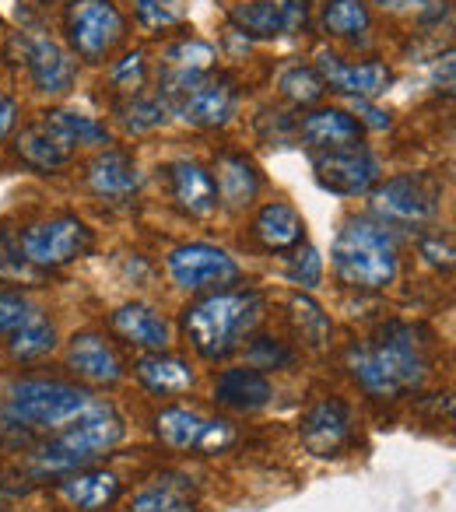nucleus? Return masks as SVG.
<instances>
[{
	"instance_id": "obj_21",
	"label": "nucleus",
	"mask_w": 456,
	"mask_h": 512,
	"mask_svg": "<svg viewBox=\"0 0 456 512\" xmlns=\"http://www.w3.org/2000/svg\"><path fill=\"white\" fill-rule=\"evenodd\" d=\"M253 235L271 253H292V249H299L306 242V221H302V214L292 204L271 200L253 218Z\"/></svg>"
},
{
	"instance_id": "obj_11",
	"label": "nucleus",
	"mask_w": 456,
	"mask_h": 512,
	"mask_svg": "<svg viewBox=\"0 0 456 512\" xmlns=\"http://www.w3.org/2000/svg\"><path fill=\"white\" fill-rule=\"evenodd\" d=\"M351 435H355V418H351V407L341 397H323L302 414L299 439L320 460L330 456H341L351 446Z\"/></svg>"
},
{
	"instance_id": "obj_43",
	"label": "nucleus",
	"mask_w": 456,
	"mask_h": 512,
	"mask_svg": "<svg viewBox=\"0 0 456 512\" xmlns=\"http://www.w3.org/2000/svg\"><path fill=\"white\" fill-rule=\"evenodd\" d=\"M29 432L32 428H25L8 407L0 404V442H4V446H25V442H29Z\"/></svg>"
},
{
	"instance_id": "obj_30",
	"label": "nucleus",
	"mask_w": 456,
	"mask_h": 512,
	"mask_svg": "<svg viewBox=\"0 0 456 512\" xmlns=\"http://www.w3.org/2000/svg\"><path fill=\"white\" fill-rule=\"evenodd\" d=\"M323 29L337 39H358L369 32L372 15L365 0H327L323 4Z\"/></svg>"
},
{
	"instance_id": "obj_37",
	"label": "nucleus",
	"mask_w": 456,
	"mask_h": 512,
	"mask_svg": "<svg viewBox=\"0 0 456 512\" xmlns=\"http://www.w3.org/2000/svg\"><path fill=\"white\" fill-rule=\"evenodd\" d=\"M134 15L141 22V29H172V25H183L186 8L183 0H134Z\"/></svg>"
},
{
	"instance_id": "obj_33",
	"label": "nucleus",
	"mask_w": 456,
	"mask_h": 512,
	"mask_svg": "<svg viewBox=\"0 0 456 512\" xmlns=\"http://www.w3.org/2000/svg\"><path fill=\"white\" fill-rule=\"evenodd\" d=\"M218 60L211 43L204 39H176L172 46H165V71L169 74H207Z\"/></svg>"
},
{
	"instance_id": "obj_29",
	"label": "nucleus",
	"mask_w": 456,
	"mask_h": 512,
	"mask_svg": "<svg viewBox=\"0 0 456 512\" xmlns=\"http://www.w3.org/2000/svg\"><path fill=\"white\" fill-rule=\"evenodd\" d=\"M53 344H57V330H53L50 316H46L43 309H36V313L8 337V351L15 362H36V358L50 355Z\"/></svg>"
},
{
	"instance_id": "obj_12",
	"label": "nucleus",
	"mask_w": 456,
	"mask_h": 512,
	"mask_svg": "<svg viewBox=\"0 0 456 512\" xmlns=\"http://www.w3.org/2000/svg\"><path fill=\"white\" fill-rule=\"evenodd\" d=\"M372 207L400 225H425L439 214V190L421 176H393L386 183H376Z\"/></svg>"
},
{
	"instance_id": "obj_7",
	"label": "nucleus",
	"mask_w": 456,
	"mask_h": 512,
	"mask_svg": "<svg viewBox=\"0 0 456 512\" xmlns=\"http://www.w3.org/2000/svg\"><path fill=\"white\" fill-rule=\"evenodd\" d=\"M64 32L74 57L99 64L127 39V18L113 0H71L64 11Z\"/></svg>"
},
{
	"instance_id": "obj_28",
	"label": "nucleus",
	"mask_w": 456,
	"mask_h": 512,
	"mask_svg": "<svg viewBox=\"0 0 456 512\" xmlns=\"http://www.w3.org/2000/svg\"><path fill=\"white\" fill-rule=\"evenodd\" d=\"M15 151H18V158L36 172H57L71 162V155L46 134L39 120L29 123V127H22V134L15 137Z\"/></svg>"
},
{
	"instance_id": "obj_4",
	"label": "nucleus",
	"mask_w": 456,
	"mask_h": 512,
	"mask_svg": "<svg viewBox=\"0 0 456 512\" xmlns=\"http://www.w3.org/2000/svg\"><path fill=\"white\" fill-rule=\"evenodd\" d=\"M123 439V418L116 414L113 404L92 400L81 418L64 425L57 439L43 442L32 453V474L36 477H64L74 470H85L99 456H106L116 442Z\"/></svg>"
},
{
	"instance_id": "obj_24",
	"label": "nucleus",
	"mask_w": 456,
	"mask_h": 512,
	"mask_svg": "<svg viewBox=\"0 0 456 512\" xmlns=\"http://www.w3.org/2000/svg\"><path fill=\"white\" fill-rule=\"evenodd\" d=\"M60 498L81 512H102L120 498V477L109 470H74L60 477Z\"/></svg>"
},
{
	"instance_id": "obj_6",
	"label": "nucleus",
	"mask_w": 456,
	"mask_h": 512,
	"mask_svg": "<svg viewBox=\"0 0 456 512\" xmlns=\"http://www.w3.org/2000/svg\"><path fill=\"white\" fill-rule=\"evenodd\" d=\"M88 404H92V393L85 386L60 383V379H22L11 386L4 400V407L25 428H46V432L71 425L88 411Z\"/></svg>"
},
{
	"instance_id": "obj_38",
	"label": "nucleus",
	"mask_w": 456,
	"mask_h": 512,
	"mask_svg": "<svg viewBox=\"0 0 456 512\" xmlns=\"http://www.w3.org/2000/svg\"><path fill=\"white\" fill-rule=\"evenodd\" d=\"M39 306H32L22 292H11V288H0V337H11Z\"/></svg>"
},
{
	"instance_id": "obj_45",
	"label": "nucleus",
	"mask_w": 456,
	"mask_h": 512,
	"mask_svg": "<svg viewBox=\"0 0 456 512\" xmlns=\"http://www.w3.org/2000/svg\"><path fill=\"white\" fill-rule=\"evenodd\" d=\"M15 123H18V102L11 99V95L0 92V141L15 130Z\"/></svg>"
},
{
	"instance_id": "obj_5",
	"label": "nucleus",
	"mask_w": 456,
	"mask_h": 512,
	"mask_svg": "<svg viewBox=\"0 0 456 512\" xmlns=\"http://www.w3.org/2000/svg\"><path fill=\"white\" fill-rule=\"evenodd\" d=\"M158 99L169 106V113H179L190 127L218 130L225 127L239 106V88L228 74H169L162 78Z\"/></svg>"
},
{
	"instance_id": "obj_44",
	"label": "nucleus",
	"mask_w": 456,
	"mask_h": 512,
	"mask_svg": "<svg viewBox=\"0 0 456 512\" xmlns=\"http://www.w3.org/2000/svg\"><path fill=\"white\" fill-rule=\"evenodd\" d=\"M383 8L404 11V15H418V18H432L442 11V0H383Z\"/></svg>"
},
{
	"instance_id": "obj_26",
	"label": "nucleus",
	"mask_w": 456,
	"mask_h": 512,
	"mask_svg": "<svg viewBox=\"0 0 456 512\" xmlns=\"http://www.w3.org/2000/svg\"><path fill=\"white\" fill-rule=\"evenodd\" d=\"M43 130L67 151L74 155L78 148H88V144H109V130L102 127L95 116L85 113H71V109H50L43 113Z\"/></svg>"
},
{
	"instance_id": "obj_40",
	"label": "nucleus",
	"mask_w": 456,
	"mask_h": 512,
	"mask_svg": "<svg viewBox=\"0 0 456 512\" xmlns=\"http://www.w3.org/2000/svg\"><path fill=\"white\" fill-rule=\"evenodd\" d=\"M250 362L253 369H288V365L295 362V351L285 348V344H278L274 337H257V341L250 344Z\"/></svg>"
},
{
	"instance_id": "obj_32",
	"label": "nucleus",
	"mask_w": 456,
	"mask_h": 512,
	"mask_svg": "<svg viewBox=\"0 0 456 512\" xmlns=\"http://www.w3.org/2000/svg\"><path fill=\"white\" fill-rule=\"evenodd\" d=\"M116 116L130 134H148V130L165 127L169 120V106H165L158 95H134V99H120L116 102Z\"/></svg>"
},
{
	"instance_id": "obj_14",
	"label": "nucleus",
	"mask_w": 456,
	"mask_h": 512,
	"mask_svg": "<svg viewBox=\"0 0 456 512\" xmlns=\"http://www.w3.org/2000/svg\"><path fill=\"white\" fill-rule=\"evenodd\" d=\"M316 74L323 78V85L334 88L341 95H351V99H379L386 95V88L393 85V71L379 60H369V64H344L337 53L320 50L316 57Z\"/></svg>"
},
{
	"instance_id": "obj_46",
	"label": "nucleus",
	"mask_w": 456,
	"mask_h": 512,
	"mask_svg": "<svg viewBox=\"0 0 456 512\" xmlns=\"http://www.w3.org/2000/svg\"><path fill=\"white\" fill-rule=\"evenodd\" d=\"M355 113L358 116H365V123H369V127H390V113H383V109H372L369 106V99H355Z\"/></svg>"
},
{
	"instance_id": "obj_19",
	"label": "nucleus",
	"mask_w": 456,
	"mask_h": 512,
	"mask_svg": "<svg viewBox=\"0 0 456 512\" xmlns=\"http://www.w3.org/2000/svg\"><path fill=\"white\" fill-rule=\"evenodd\" d=\"M67 365H71L81 379H88V383H95V386H113L123 379V362H120V355H116V348L102 334H92V330H85V334H78L71 341V348H67Z\"/></svg>"
},
{
	"instance_id": "obj_35",
	"label": "nucleus",
	"mask_w": 456,
	"mask_h": 512,
	"mask_svg": "<svg viewBox=\"0 0 456 512\" xmlns=\"http://www.w3.org/2000/svg\"><path fill=\"white\" fill-rule=\"evenodd\" d=\"M292 316H295V327H299L302 341H306L309 348H323V344L330 341V320H327V313H323V309L316 306V302L309 299V295H295Z\"/></svg>"
},
{
	"instance_id": "obj_9",
	"label": "nucleus",
	"mask_w": 456,
	"mask_h": 512,
	"mask_svg": "<svg viewBox=\"0 0 456 512\" xmlns=\"http://www.w3.org/2000/svg\"><path fill=\"white\" fill-rule=\"evenodd\" d=\"M169 274L183 292H221L239 281V264L211 242H183L169 253Z\"/></svg>"
},
{
	"instance_id": "obj_23",
	"label": "nucleus",
	"mask_w": 456,
	"mask_h": 512,
	"mask_svg": "<svg viewBox=\"0 0 456 512\" xmlns=\"http://www.w3.org/2000/svg\"><path fill=\"white\" fill-rule=\"evenodd\" d=\"M109 323H113V330L123 337V341L134 344V348H144V351H165L172 341L169 320H165L158 309L144 306V302L120 306Z\"/></svg>"
},
{
	"instance_id": "obj_31",
	"label": "nucleus",
	"mask_w": 456,
	"mask_h": 512,
	"mask_svg": "<svg viewBox=\"0 0 456 512\" xmlns=\"http://www.w3.org/2000/svg\"><path fill=\"white\" fill-rule=\"evenodd\" d=\"M232 25L250 39L288 36L281 15L267 4V0H246V4H236V8H232Z\"/></svg>"
},
{
	"instance_id": "obj_42",
	"label": "nucleus",
	"mask_w": 456,
	"mask_h": 512,
	"mask_svg": "<svg viewBox=\"0 0 456 512\" xmlns=\"http://www.w3.org/2000/svg\"><path fill=\"white\" fill-rule=\"evenodd\" d=\"M421 256H425L432 267H439V271H449V267H453V242H449V235L446 239H442V235H425V239H421Z\"/></svg>"
},
{
	"instance_id": "obj_8",
	"label": "nucleus",
	"mask_w": 456,
	"mask_h": 512,
	"mask_svg": "<svg viewBox=\"0 0 456 512\" xmlns=\"http://www.w3.org/2000/svg\"><path fill=\"white\" fill-rule=\"evenodd\" d=\"M95 246V232L74 214H57V218L36 221L22 232V256L25 264L43 267H67L81 256H88Z\"/></svg>"
},
{
	"instance_id": "obj_15",
	"label": "nucleus",
	"mask_w": 456,
	"mask_h": 512,
	"mask_svg": "<svg viewBox=\"0 0 456 512\" xmlns=\"http://www.w3.org/2000/svg\"><path fill=\"white\" fill-rule=\"evenodd\" d=\"M25 67H29V74H32V85L46 95L71 92L74 78H78V60H74V53L57 46L53 39H29V43H25Z\"/></svg>"
},
{
	"instance_id": "obj_27",
	"label": "nucleus",
	"mask_w": 456,
	"mask_h": 512,
	"mask_svg": "<svg viewBox=\"0 0 456 512\" xmlns=\"http://www.w3.org/2000/svg\"><path fill=\"white\" fill-rule=\"evenodd\" d=\"M134 372L151 393H158V397H176V393H186L193 386L190 365L176 355H165V351H148V355L134 365Z\"/></svg>"
},
{
	"instance_id": "obj_10",
	"label": "nucleus",
	"mask_w": 456,
	"mask_h": 512,
	"mask_svg": "<svg viewBox=\"0 0 456 512\" xmlns=\"http://www.w3.org/2000/svg\"><path fill=\"white\" fill-rule=\"evenodd\" d=\"M155 432L169 449H200L207 456L225 453L236 442L232 421L204 418V414L186 411V407H165L155 418Z\"/></svg>"
},
{
	"instance_id": "obj_18",
	"label": "nucleus",
	"mask_w": 456,
	"mask_h": 512,
	"mask_svg": "<svg viewBox=\"0 0 456 512\" xmlns=\"http://www.w3.org/2000/svg\"><path fill=\"white\" fill-rule=\"evenodd\" d=\"M211 179H214V186H218V200L228 211H246V207H253L260 186H264L257 165L246 155H232V151L214 158Z\"/></svg>"
},
{
	"instance_id": "obj_17",
	"label": "nucleus",
	"mask_w": 456,
	"mask_h": 512,
	"mask_svg": "<svg viewBox=\"0 0 456 512\" xmlns=\"http://www.w3.org/2000/svg\"><path fill=\"white\" fill-rule=\"evenodd\" d=\"M299 141L306 144L313 155L320 151H341V148H358L362 144V123L344 109H313L309 116H302L299 123Z\"/></svg>"
},
{
	"instance_id": "obj_41",
	"label": "nucleus",
	"mask_w": 456,
	"mask_h": 512,
	"mask_svg": "<svg viewBox=\"0 0 456 512\" xmlns=\"http://www.w3.org/2000/svg\"><path fill=\"white\" fill-rule=\"evenodd\" d=\"M274 11L281 15V22H285V32L292 36V32H302L309 22V0H267Z\"/></svg>"
},
{
	"instance_id": "obj_36",
	"label": "nucleus",
	"mask_w": 456,
	"mask_h": 512,
	"mask_svg": "<svg viewBox=\"0 0 456 512\" xmlns=\"http://www.w3.org/2000/svg\"><path fill=\"white\" fill-rule=\"evenodd\" d=\"M323 92H327V85L316 74V67H288L281 74V95L292 99L295 106H316L323 99Z\"/></svg>"
},
{
	"instance_id": "obj_1",
	"label": "nucleus",
	"mask_w": 456,
	"mask_h": 512,
	"mask_svg": "<svg viewBox=\"0 0 456 512\" xmlns=\"http://www.w3.org/2000/svg\"><path fill=\"white\" fill-rule=\"evenodd\" d=\"M421 337L425 334L411 323H386L372 337L355 341L348 348L351 376L376 400H400L421 390L428 369H432L428 341H421Z\"/></svg>"
},
{
	"instance_id": "obj_22",
	"label": "nucleus",
	"mask_w": 456,
	"mask_h": 512,
	"mask_svg": "<svg viewBox=\"0 0 456 512\" xmlns=\"http://www.w3.org/2000/svg\"><path fill=\"white\" fill-rule=\"evenodd\" d=\"M274 397L271 379L264 376L260 369H225L218 379H214V400L228 411H243L253 414L260 407H267Z\"/></svg>"
},
{
	"instance_id": "obj_39",
	"label": "nucleus",
	"mask_w": 456,
	"mask_h": 512,
	"mask_svg": "<svg viewBox=\"0 0 456 512\" xmlns=\"http://www.w3.org/2000/svg\"><path fill=\"white\" fill-rule=\"evenodd\" d=\"M285 274H288V281H292V285L316 288L323 281V260H320V253H316L313 246L295 249L292 264L285 267Z\"/></svg>"
},
{
	"instance_id": "obj_20",
	"label": "nucleus",
	"mask_w": 456,
	"mask_h": 512,
	"mask_svg": "<svg viewBox=\"0 0 456 512\" xmlns=\"http://www.w3.org/2000/svg\"><path fill=\"white\" fill-rule=\"evenodd\" d=\"M85 179H88V190L102 200H127V197H134L137 186H141L137 162L127 151H116V148L95 155L92 162H88Z\"/></svg>"
},
{
	"instance_id": "obj_25",
	"label": "nucleus",
	"mask_w": 456,
	"mask_h": 512,
	"mask_svg": "<svg viewBox=\"0 0 456 512\" xmlns=\"http://www.w3.org/2000/svg\"><path fill=\"white\" fill-rule=\"evenodd\" d=\"M130 512H197V488L183 474H158L130 498Z\"/></svg>"
},
{
	"instance_id": "obj_3",
	"label": "nucleus",
	"mask_w": 456,
	"mask_h": 512,
	"mask_svg": "<svg viewBox=\"0 0 456 512\" xmlns=\"http://www.w3.org/2000/svg\"><path fill=\"white\" fill-rule=\"evenodd\" d=\"M330 264H334V274L344 288L383 292L397 281L400 271L397 239L376 221L348 218L337 232L334 249H330Z\"/></svg>"
},
{
	"instance_id": "obj_13",
	"label": "nucleus",
	"mask_w": 456,
	"mask_h": 512,
	"mask_svg": "<svg viewBox=\"0 0 456 512\" xmlns=\"http://www.w3.org/2000/svg\"><path fill=\"white\" fill-rule=\"evenodd\" d=\"M313 169H316V183L330 193H341V197L372 193L379 183V162L362 144L341 151H320V155H313Z\"/></svg>"
},
{
	"instance_id": "obj_34",
	"label": "nucleus",
	"mask_w": 456,
	"mask_h": 512,
	"mask_svg": "<svg viewBox=\"0 0 456 512\" xmlns=\"http://www.w3.org/2000/svg\"><path fill=\"white\" fill-rule=\"evenodd\" d=\"M144 85H148V60H144L141 50L120 57L113 64V71H109V88H113L120 99H134V95H141Z\"/></svg>"
},
{
	"instance_id": "obj_16",
	"label": "nucleus",
	"mask_w": 456,
	"mask_h": 512,
	"mask_svg": "<svg viewBox=\"0 0 456 512\" xmlns=\"http://www.w3.org/2000/svg\"><path fill=\"white\" fill-rule=\"evenodd\" d=\"M169 193L179 211L190 214V218H211L221 207L211 172L200 162H190V158H179V162L169 165Z\"/></svg>"
},
{
	"instance_id": "obj_2",
	"label": "nucleus",
	"mask_w": 456,
	"mask_h": 512,
	"mask_svg": "<svg viewBox=\"0 0 456 512\" xmlns=\"http://www.w3.org/2000/svg\"><path fill=\"white\" fill-rule=\"evenodd\" d=\"M260 320H264V295L253 288H221L183 309L186 337L207 362L236 355Z\"/></svg>"
}]
</instances>
